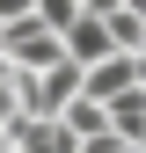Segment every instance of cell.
Returning <instances> with one entry per match:
<instances>
[{
  "instance_id": "4",
  "label": "cell",
  "mask_w": 146,
  "mask_h": 153,
  "mask_svg": "<svg viewBox=\"0 0 146 153\" xmlns=\"http://www.w3.org/2000/svg\"><path fill=\"white\" fill-rule=\"evenodd\" d=\"M7 146H15V153H80V139H73L66 124H36V117H29V124H15V131H7Z\"/></svg>"
},
{
  "instance_id": "5",
  "label": "cell",
  "mask_w": 146,
  "mask_h": 153,
  "mask_svg": "<svg viewBox=\"0 0 146 153\" xmlns=\"http://www.w3.org/2000/svg\"><path fill=\"white\" fill-rule=\"evenodd\" d=\"M59 124H66V131H73L80 146H88V139H102V131H110V109H102V102H88V95H80V102H73V109H66Z\"/></svg>"
},
{
  "instance_id": "1",
  "label": "cell",
  "mask_w": 146,
  "mask_h": 153,
  "mask_svg": "<svg viewBox=\"0 0 146 153\" xmlns=\"http://www.w3.org/2000/svg\"><path fill=\"white\" fill-rule=\"evenodd\" d=\"M0 59H7L15 73H51V66H66V36L59 29H44L29 15V22H15L7 29V51H0Z\"/></svg>"
},
{
  "instance_id": "3",
  "label": "cell",
  "mask_w": 146,
  "mask_h": 153,
  "mask_svg": "<svg viewBox=\"0 0 146 153\" xmlns=\"http://www.w3.org/2000/svg\"><path fill=\"white\" fill-rule=\"evenodd\" d=\"M80 95H88V102H102V109H110V102H124V95H139V59H102L95 73H88V88H80Z\"/></svg>"
},
{
  "instance_id": "2",
  "label": "cell",
  "mask_w": 146,
  "mask_h": 153,
  "mask_svg": "<svg viewBox=\"0 0 146 153\" xmlns=\"http://www.w3.org/2000/svg\"><path fill=\"white\" fill-rule=\"evenodd\" d=\"M66 59L80 66V73H95L102 59H117V44H110V22H102V15H80V22L66 29Z\"/></svg>"
}]
</instances>
